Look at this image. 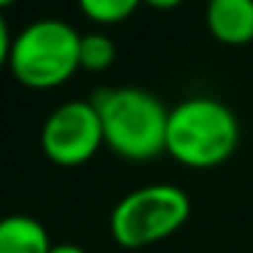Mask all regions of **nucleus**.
<instances>
[{"label":"nucleus","instance_id":"f257e3e1","mask_svg":"<svg viewBox=\"0 0 253 253\" xmlns=\"http://www.w3.org/2000/svg\"><path fill=\"white\" fill-rule=\"evenodd\" d=\"M240 120L212 95H191L169 109L166 153L185 169H218L240 147Z\"/></svg>","mask_w":253,"mask_h":253},{"label":"nucleus","instance_id":"f03ea898","mask_svg":"<svg viewBox=\"0 0 253 253\" xmlns=\"http://www.w3.org/2000/svg\"><path fill=\"white\" fill-rule=\"evenodd\" d=\"M104 128V147L123 161H153L166 153L169 109L142 87H101L93 93Z\"/></svg>","mask_w":253,"mask_h":253},{"label":"nucleus","instance_id":"7ed1b4c3","mask_svg":"<svg viewBox=\"0 0 253 253\" xmlns=\"http://www.w3.org/2000/svg\"><path fill=\"white\" fill-rule=\"evenodd\" d=\"M79 33L63 19H36L25 25L11 44L8 68L30 90H55L79 71Z\"/></svg>","mask_w":253,"mask_h":253},{"label":"nucleus","instance_id":"20e7f679","mask_svg":"<svg viewBox=\"0 0 253 253\" xmlns=\"http://www.w3.org/2000/svg\"><path fill=\"white\" fill-rule=\"evenodd\" d=\"M191 218V196L180 185L153 182L126 193L112 207L109 234L120 248L155 245L161 240L174 237Z\"/></svg>","mask_w":253,"mask_h":253},{"label":"nucleus","instance_id":"39448f33","mask_svg":"<svg viewBox=\"0 0 253 253\" xmlns=\"http://www.w3.org/2000/svg\"><path fill=\"white\" fill-rule=\"evenodd\" d=\"M104 147V128L93 101H66L44 120L41 150L57 166H82Z\"/></svg>","mask_w":253,"mask_h":253},{"label":"nucleus","instance_id":"423d86ee","mask_svg":"<svg viewBox=\"0 0 253 253\" xmlns=\"http://www.w3.org/2000/svg\"><path fill=\"white\" fill-rule=\"evenodd\" d=\"M207 33L223 46H245L253 41V0H207Z\"/></svg>","mask_w":253,"mask_h":253},{"label":"nucleus","instance_id":"0eeeda50","mask_svg":"<svg viewBox=\"0 0 253 253\" xmlns=\"http://www.w3.org/2000/svg\"><path fill=\"white\" fill-rule=\"evenodd\" d=\"M52 240L44 223L30 215L0 218V253H49Z\"/></svg>","mask_w":253,"mask_h":253},{"label":"nucleus","instance_id":"6e6552de","mask_svg":"<svg viewBox=\"0 0 253 253\" xmlns=\"http://www.w3.org/2000/svg\"><path fill=\"white\" fill-rule=\"evenodd\" d=\"M79 11L95 25H120L136 14L142 0H77Z\"/></svg>","mask_w":253,"mask_h":253},{"label":"nucleus","instance_id":"1a4fd4ad","mask_svg":"<svg viewBox=\"0 0 253 253\" xmlns=\"http://www.w3.org/2000/svg\"><path fill=\"white\" fill-rule=\"evenodd\" d=\"M117 57V46L106 33H84L79 41V68L84 71H106Z\"/></svg>","mask_w":253,"mask_h":253},{"label":"nucleus","instance_id":"9d476101","mask_svg":"<svg viewBox=\"0 0 253 253\" xmlns=\"http://www.w3.org/2000/svg\"><path fill=\"white\" fill-rule=\"evenodd\" d=\"M11 44H14V36L8 30V22L0 11V68L8 66V57H11Z\"/></svg>","mask_w":253,"mask_h":253},{"label":"nucleus","instance_id":"9b49d317","mask_svg":"<svg viewBox=\"0 0 253 253\" xmlns=\"http://www.w3.org/2000/svg\"><path fill=\"white\" fill-rule=\"evenodd\" d=\"M144 6L155 8V11H174V8H180L185 0H142Z\"/></svg>","mask_w":253,"mask_h":253},{"label":"nucleus","instance_id":"f8f14e48","mask_svg":"<svg viewBox=\"0 0 253 253\" xmlns=\"http://www.w3.org/2000/svg\"><path fill=\"white\" fill-rule=\"evenodd\" d=\"M49 253H87L84 248L74 245V242H60V245H52Z\"/></svg>","mask_w":253,"mask_h":253},{"label":"nucleus","instance_id":"ddd939ff","mask_svg":"<svg viewBox=\"0 0 253 253\" xmlns=\"http://www.w3.org/2000/svg\"><path fill=\"white\" fill-rule=\"evenodd\" d=\"M14 3H17V0H0V11H3V8H8V6H14Z\"/></svg>","mask_w":253,"mask_h":253}]
</instances>
